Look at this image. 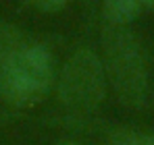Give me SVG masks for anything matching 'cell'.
Returning <instances> with one entry per match:
<instances>
[{"instance_id":"cell-1","label":"cell","mask_w":154,"mask_h":145,"mask_svg":"<svg viewBox=\"0 0 154 145\" xmlns=\"http://www.w3.org/2000/svg\"><path fill=\"white\" fill-rule=\"evenodd\" d=\"M56 81V62L44 44L29 42L0 62V99L25 108L42 102Z\"/></svg>"},{"instance_id":"cell-2","label":"cell","mask_w":154,"mask_h":145,"mask_svg":"<svg viewBox=\"0 0 154 145\" xmlns=\"http://www.w3.org/2000/svg\"><path fill=\"white\" fill-rule=\"evenodd\" d=\"M102 67L106 81H110L117 97L131 108L146 102L148 72L144 52L137 37L127 25H102Z\"/></svg>"},{"instance_id":"cell-3","label":"cell","mask_w":154,"mask_h":145,"mask_svg":"<svg viewBox=\"0 0 154 145\" xmlns=\"http://www.w3.org/2000/svg\"><path fill=\"white\" fill-rule=\"evenodd\" d=\"M106 91L102 58L90 48H79L65 62L58 77V99L81 112L98 108Z\"/></svg>"},{"instance_id":"cell-4","label":"cell","mask_w":154,"mask_h":145,"mask_svg":"<svg viewBox=\"0 0 154 145\" xmlns=\"http://www.w3.org/2000/svg\"><path fill=\"white\" fill-rule=\"evenodd\" d=\"M140 13V0H104V23L129 25Z\"/></svg>"},{"instance_id":"cell-5","label":"cell","mask_w":154,"mask_h":145,"mask_svg":"<svg viewBox=\"0 0 154 145\" xmlns=\"http://www.w3.org/2000/svg\"><path fill=\"white\" fill-rule=\"evenodd\" d=\"M29 42H31V37L27 35L23 29H19V27H15V25H11V23H6V21L0 19V62L13 50L21 48V46H25Z\"/></svg>"},{"instance_id":"cell-6","label":"cell","mask_w":154,"mask_h":145,"mask_svg":"<svg viewBox=\"0 0 154 145\" xmlns=\"http://www.w3.org/2000/svg\"><path fill=\"white\" fill-rule=\"evenodd\" d=\"M110 145H154V135L144 133H119Z\"/></svg>"},{"instance_id":"cell-7","label":"cell","mask_w":154,"mask_h":145,"mask_svg":"<svg viewBox=\"0 0 154 145\" xmlns=\"http://www.w3.org/2000/svg\"><path fill=\"white\" fill-rule=\"evenodd\" d=\"M35 8H40V10H44V13H56V10H60L69 0H29Z\"/></svg>"},{"instance_id":"cell-8","label":"cell","mask_w":154,"mask_h":145,"mask_svg":"<svg viewBox=\"0 0 154 145\" xmlns=\"http://www.w3.org/2000/svg\"><path fill=\"white\" fill-rule=\"evenodd\" d=\"M140 4H144V6H148V8L154 10V0H140Z\"/></svg>"},{"instance_id":"cell-9","label":"cell","mask_w":154,"mask_h":145,"mask_svg":"<svg viewBox=\"0 0 154 145\" xmlns=\"http://www.w3.org/2000/svg\"><path fill=\"white\" fill-rule=\"evenodd\" d=\"M58 145H77V143H73V141H63V143H58Z\"/></svg>"}]
</instances>
